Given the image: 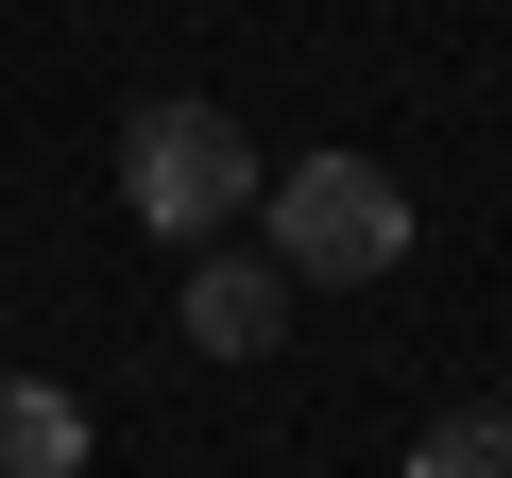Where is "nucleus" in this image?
Returning <instances> with one entry per match:
<instances>
[{"label": "nucleus", "mask_w": 512, "mask_h": 478, "mask_svg": "<svg viewBox=\"0 0 512 478\" xmlns=\"http://www.w3.org/2000/svg\"><path fill=\"white\" fill-rule=\"evenodd\" d=\"M256 205H274V274L291 291H376L410 257V188L376 154H291V171H256Z\"/></svg>", "instance_id": "f257e3e1"}, {"label": "nucleus", "mask_w": 512, "mask_h": 478, "mask_svg": "<svg viewBox=\"0 0 512 478\" xmlns=\"http://www.w3.org/2000/svg\"><path fill=\"white\" fill-rule=\"evenodd\" d=\"M120 205L171 239V257L239 239V205H256V154H239V120H222V103H137V120H120Z\"/></svg>", "instance_id": "f03ea898"}, {"label": "nucleus", "mask_w": 512, "mask_h": 478, "mask_svg": "<svg viewBox=\"0 0 512 478\" xmlns=\"http://www.w3.org/2000/svg\"><path fill=\"white\" fill-rule=\"evenodd\" d=\"M188 342H205V359H274V342H291V274L239 257V239H205V257H188Z\"/></svg>", "instance_id": "7ed1b4c3"}, {"label": "nucleus", "mask_w": 512, "mask_h": 478, "mask_svg": "<svg viewBox=\"0 0 512 478\" xmlns=\"http://www.w3.org/2000/svg\"><path fill=\"white\" fill-rule=\"evenodd\" d=\"M0 478H86V410L52 376H0Z\"/></svg>", "instance_id": "20e7f679"}, {"label": "nucleus", "mask_w": 512, "mask_h": 478, "mask_svg": "<svg viewBox=\"0 0 512 478\" xmlns=\"http://www.w3.org/2000/svg\"><path fill=\"white\" fill-rule=\"evenodd\" d=\"M410 478H512V410H444L410 444Z\"/></svg>", "instance_id": "39448f33"}]
</instances>
